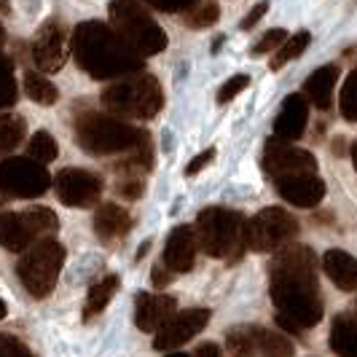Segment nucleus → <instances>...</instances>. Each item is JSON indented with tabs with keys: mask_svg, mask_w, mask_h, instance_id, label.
<instances>
[{
	"mask_svg": "<svg viewBox=\"0 0 357 357\" xmlns=\"http://www.w3.org/2000/svg\"><path fill=\"white\" fill-rule=\"evenodd\" d=\"M312 43V36L301 30V33H296V36H290L280 46V52L274 54V59H271V70H280V68H285L287 62H293V59H298L301 54L306 52V46Z\"/></svg>",
	"mask_w": 357,
	"mask_h": 357,
	"instance_id": "obj_28",
	"label": "nucleus"
},
{
	"mask_svg": "<svg viewBox=\"0 0 357 357\" xmlns=\"http://www.w3.org/2000/svg\"><path fill=\"white\" fill-rule=\"evenodd\" d=\"M306 124H309V100L304 94H290L282 102L280 116L274 119V137L293 143L306 132Z\"/></svg>",
	"mask_w": 357,
	"mask_h": 357,
	"instance_id": "obj_18",
	"label": "nucleus"
},
{
	"mask_svg": "<svg viewBox=\"0 0 357 357\" xmlns=\"http://www.w3.org/2000/svg\"><path fill=\"white\" fill-rule=\"evenodd\" d=\"M336 81H339V68L336 65H325V68L312 73L304 84V97L309 100V105H314L317 110H328L333 105Z\"/></svg>",
	"mask_w": 357,
	"mask_h": 357,
	"instance_id": "obj_20",
	"label": "nucleus"
},
{
	"mask_svg": "<svg viewBox=\"0 0 357 357\" xmlns=\"http://www.w3.org/2000/svg\"><path fill=\"white\" fill-rule=\"evenodd\" d=\"M285 40H287L285 30H280V27H277V30H268L266 36H264L258 43H255V46H252V54H255V56H261V54L274 52V49H280Z\"/></svg>",
	"mask_w": 357,
	"mask_h": 357,
	"instance_id": "obj_34",
	"label": "nucleus"
},
{
	"mask_svg": "<svg viewBox=\"0 0 357 357\" xmlns=\"http://www.w3.org/2000/svg\"><path fill=\"white\" fill-rule=\"evenodd\" d=\"M172 277H175V271H172V268L156 266L153 268V277H151V280H153V285L156 287H164V285H169V282H172Z\"/></svg>",
	"mask_w": 357,
	"mask_h": 357,
	"instance_id": "obj_40",
	"label": "nucleus"
},
{
	"mask_svg": "<svg viewBox=\"0 0 357 357\" xmlns=\"http://www.w3.org/2000/svg\"><path fill=\"white\" fill-rule=\"evenodd\" d=\"M298 234V220L282 207H266L245 226V239L252 252H277Z\"/></svg>",
	"mask_w": 357,
	"mask_h": 357,
	"instance_id": "obj_9",
	"label": "nucleus"
},
{
	"mask_svg": "<svg viewBox=\"0 0 357 357\" xmlns=\"http://www.w3.org/2000/svg\"><path fill=\"white\" fill-rule=\"evenodd\" d=\"M185 24L194 27V30H204V27H213L215 22L220 19V6L215 0H199L197 6H191L185 14Z\"/></svg>",
	"mask_w": 357,
	"mask_h": 357,
	"instance_id": "obj_29",
	"label": "nucleus"
},
{
	"mask_svg": "<svg viewBox=\"0 0 357 357\" xmlns=\"http://www.w3.org/2000/svg\"><path fill=\"white\" fill-rule=\"evenodd\" d=\"M349 153H352V164H355V169H357V140H355V145H352V151H349Z\"/></svg>",
	"mask_w": 357,
	"mask_h": 357,
	"instance_id": "obj_42",
	"label": "nucleus"
},
{
	"mask_svg": "<svg viewBox=\"0 0 357 357\" xmlns=\"http://www.w3.org/2000/svg\"><path fill=\"white\" fill-rule=\"evenodd\" d=\"M331 349L339 357H357V314L341 312L331 325Z\"/></svg>",
	"mask_w": 357,
	"mask_h": 357,
	"instance_id": "obj_22",
	"label": "nucleus"
},
{
	"mask_svg": "<svg viewBox=\"0 0 357 357\" xmlns=\"http://www.w3.org/2000/svg\"><path fill=\"white\" fill-rule=\"evenodd\" d=\"M59 148H56V140H54L49 132H36L30 140H27V156H33L40 164H49V161L56 159Z\"/></svg>",
	"mask_w": 357,
	"mask_h": 357,
	"instance_id": "obj_30",
	"label": "nucleus"
},
{
	"mask_svg": "<svg viewBox=\"0 0 357 357\" xmlns=\"http://www.w3.org/2000/svg\"><path fill=\"white\" fill-rule=\"evenodd\" d=\"M102 105H105V110L116 113V116L148 121L164 105V91H161L159 81L153 75L140 73V75H132L126 81L107 86L102 91Z\"/></svg>",
	"mask_w": 357,
	"mask_h": 357,
	"instance_id": "obj_6",
	"label": "nucleus"
},
{
	"mask_svg": "<svg viewBox=\"0 0 357 357\" xmlns=\"http://www.w3.org/2000/svg\"><path fill=\"white\" fill-rule=\"evenodd\" d=\"M24 129H27L24 119L11 116V113H0V156H6L24 140Z\"/></svg>",
	"mask_w": 357,
	"mask_h": 357,
	"instance_id": "obj_26",
	"label": "nucleus"
},
{
	"mask_svg": "<svg viewBox=\"0 0 357 357\" xmlns=\"http://www.w3.org/2000/svg\"><path fill=\"white\" fill-rule=\"evenodd\" d=\"M75 140L78 145L94 153V156H110V153H135L151 145L148 132L132 124H124L116 116L107 113H81L75 119Z\"/></svg>",
	"mask_w": 357,
	"mask_h": 357,
	"instance_id": "obj_3",
	"label": "nucleus"
},
{
	"mask_svg": "<svg viewBox=\"0 0 357 357\" xmlns=\"http://www.w3.org/2000/svg\"><path fill=\"white\" fill-rule=\"evenodd\" d=\"M24 91H27V97L38 102V105H46L52 107L56 100H59V91L54 86L52 81L46 78V75H40V73H33L27 70L24 73Z\"/></svg>",
	"mask_w": 357,
	"mask_h": 357,
	"instance_id": "obj_25",
	"label": "nucleus"
},
{
	"mask_svg": "<svg viewBox=\"0 0 357 357\" xmlns=\"http://www.w3.org/2000/svg\"><path fill=\"white\" fill-rule=\"evenodd\" d=\"M339 110L347 121L357 124V68L349 73V78H347V81H344V86H341Z\"/></svg>",
	"mask_w": 357,
	"mask_h": 357,
	"instance_id": "obj_32",
	"label": "nucleus"
},
{
	"mask_svg": "<svg viewBox=\"0 0 357 357\" xmlns=\"http://www.w3.org/2000/svg\"><path fill=\"white\" fill-rule=\"evenodd\" d=\"M248 84H250V75H234V78H229V81L220 86V91H218V102H220V105L231 102L239 91L248 89Z\"/></svg>",
	"mask_w": 357,
	"mask_h": 357,
	"instance_id": "obj_33",
	"label": "nucleus"
},
{
	"mask_svg": "<svg viewBox=\"0 0 357 357\" xmlns=\"http://www.w3.org/2000/svg\"><path fill=\"white\" fill-rule=\"evenodd\" d=\"M145 191V180L143 178H132V175H124L119 178V194L124 199H140Z\"/></svg>",
	"mask_w": 357,
	"mask_h": 357,
	"instance_id": "obj_36",
	"label": "nucleus"
},
{
	"mask_svg": "<svg viewBox=\"0 0 357 357\" xmlns=\"http://www.w3.org/2000/svg\"><path fill=\"white\" fill-rule=\"evenodd\" d=\"M197 250H199L197 229L178 226V229H172L167 245H164V266L172 268L175 274H185V271H191L194 264H197Z\"/></svg>",
	"mask_w": 357,
	"mask_h": 357,
	"instance_id": "obj_15",
	"label": "nucleus"
},
{
	"mask_svg": "<svg viewBox=\"0 0 357 357\" xmlns=\"http://www.w3.org/2000/svg\"><path fill=\"white\" fill-rule=\"evenodd\" d=\"M226 347L234 357H258L261 347H258V328L252 325H236L226 333Z\"/></svg>",
	"mask_w": 357,
	"mask_h": 357,
	"instance_id": "obj_23",
	"label": "nucleus"
},
{
	"mask_svg": "<svg viewBox=\"0 0 357 357\" xmlns=\"http://www.w3.org/2000/svg\"><path fill=\"white\" fill-rule=\"evenodd\" d=\"M70 52L78 68L97 81L132 75L143 68V56L102 22H81L70 36Z\"/></svg>",
	"mask_w": 357,
	"mask_h": 357,
	"instance_id": "obj_2",
	"label": "nucleus"
},
{
	"mask_svg": "<svg viewBox=\"0 0 357 357\" xmlns=\"http://www.w3.org/2000/svg\"><path fill=\"white\" fill-rule=\"evenodd\" d=\"M245 226L248 220L236 210H223V207H207L197 218V239L199 248L210 258H226L229 264H236L245 250Z\"/></svg>",
	"mask_w": 357,
	"mask_h": 357,
	"instance_id": "obj_4",
	"label": "nucleus"
},
{
	"mask_svg": "<svg viewBox=\"0 0 357 357\" xmlns=\"http://www.w3.org/2000/svg\"><path fill=\"white\" fill-rule=\"evenodd\" d=\"M197 357H223V352L218 344H202L197 349Z\"/></svg>",
	"mask_w": 357,
	"mask_h": 357,
	"instance_id": "obj_41",
	"label": "nucleus"
},
{
	"mask_svg": "<svg viewBox=\"0 0 357 357\" xmlns=\"http://www.w3.org/2000/svg\"><path fill=\"white\" fill-rule=\"evenodd\" d=\"M167 357H188V355H180V352H178V355H167Z\"/></svg>",
	"mask_w": 357,
	"mask_h": 357,
	"instance_id": "obj_46",
	"label": "nucleus"
},
{
	"mask_svg": "<svg viewBox=\"0 0 357 357\" xmlns=\"http://www.w3.org/2000/svg\"><path fill=\"white\" fill-rule=\"evenodd\" d=\"M6 40V30H3V24H0V43Z\"/></svg>",
	"mask_w": 357,
	"mask_h": 357,
	"instance_id": "obj_45",
	"label": "nucleus"
},
{
	"mask_svg": "<svg viewBox=\"0 0 357 357\" xmlns=\"http://www.w3.org/2000/svg\"><path fill=\"white\" fill-rule=\"evenodd\" d=\"M0 357H33V352L19 339L0 333Z\"/></svg>",
	"mask_w": 357,
	"mask_h": 357,
	"instance_id": "obj_35",
	"label": "nucleus"
},
{
	"mask_svg": "<svg viewBox=\"0 0 357 357\" xmlns=\"http://www.w3.org/2000/svg\"><path fill=\"white\" fill-rule=\"evenodd\" d=\"M33 62L40 73H56L68 62V33L59 22H43L40 30L33 38Z\"/></svg>",
	"mask_w": 357,
	"mask_h": 357,
	"instance_id": "obj_12",
	"label": "nucleus"
},
{
	"mask_svg": "<svg viewBox=\"0 0 357 357\" xmlns=\"http://www.w3.org/2000/svg\"><path fill=\"white\" fill-rule=\"evenodd\" d=\"M6 199H8V197H6L3 191H0V207H6Z\"/></svg>",
	"mask_w": 357,
	"mask_h": 357,
	"instance_id": "obj_44",
	"label": "nucleus"
},
{
	"mask_svg": "<svg viewBox=\"0 0 357 357\" xmlns=\"http://www.w3.org/2000/svg\"><path fill=\"white\" fill-rule=\"evenodd\" d=\"M322 268L339 290H347V293L357 290V258H352L349 252L328 250L322 255Z\"/></svg>",
	"mask_w": 357,
	"mask_h": 357,
	"instance_id": "obj_21",
	"label": "nucleus"
},
{
	"mask_svg": "<svg viewBox=\"0 0 357 357\" xmlns=\"http://www.w3.org/2000/svg\"><path fill=\"white\" fill-rule=\"evenodd\" d=\"M6 312H8V309H6V304H3V301H0V320H3V317H6Z\"/></svg>",
	"mask_w": 357,
	"mask_h": 357,
	"instance_id": "obj_43",
	"label": "nucleus"
},
{
	"mask_svg": "<svg viewBox=\"0 0 357 357\" xmlns=\"http://www.w3.org/2000/svg\"><path fill=\"white\" fill-rule=\"evenodd\" d=\"M314 167H317V159L304 148H296L280 137H271L266 143L264 169L268 178L280 180L287 175H306V172H314Z\"/></svg>",
	"mask_w": 357,
	"mask_h": 357,
	"instance_id": "obj_11",
	"label": "nucleus"
},
{
	"mask_svg": "<svg viewBox=\"0 0 357 357\" xmlns=\"http://www.w3.org/2000/svg\"><path fill=\"white\" fill-rule=\"evenodd\" d=\"M116 290H119V277H116V274H107L100 282H94V285L89 287V298H86V306H84V317H86V320L97 317V314L110 304V298H113Z\"/></svg>",
	"mask_w": 357,
	"mask_h": 357,
	"instance_id": "obj_24",
	"label": "nucleus"
},
{
	"mask_svg": "<svg viewBox=\"0 0 357 357\" xmlns=\"http://www.w3.org/2000/svg\"><path fill=\"white\" fill-rule=\"evenodd\" d=\"M210 309H185V312H175V317H169V322H164L156 331L153 339V349L159 352H169L178 349L180 344L191 341L197 333H202L210 322Z\"/></svg>",
	"mask_w": 357,
	"mask_h": 357,
	"instance_id": "obj_13",
	"label": "nucleus"
},
{
	"mask_svg": "<svg viewBox=\"0 0 357 357\" xmlns=\"http://www.w3.org/2000/svg\"><path fill=\"white\" fill-rule=\"evenodd\" d=\"M178 312V301L172 296H164V293H137V301H135V325L145 331V333H153L159 331L164 322H169V317H175Z\"/></svg>",
	"mask_w": 357,
	"mask_h": 357,
	"instance_id": "obj_16",
	"label": "nucleus"
},
{
	"mask_svg": "<svg viewBox=\"0 0 357 357\" xmlns=\"http://www.w3.org/2000/svg\"><path fill=\"white\" fill-rule=\"evenodd\" d=\"M258 347H261L264 357H293V352H296L293 341L287 339L285 333L266 331V328H258Z\"/></svg>",
	"mask_w": 357,
	"mask_h": 357,
	"instance_id": "obj_27",
	"label": "nucleus"
},
{
	"mask_svg": "<svg viewBox=\"0 0 357 357\" xmlns=\"http://www.w3.org/2000/svg\"><path fill=\"white\" fill-rule=\"evenodd\" d=\"M54 180L49 169L33 156H14L0 161V191L8 199H38Z\"/></svg>",
	"mask_w": 357,
	"mask_h": 357,
	"instance_id": "obj_10",
	"label": "nucleus"
},
{
	"mask_svg": "<svg viewBox=\"0 0 357 357\" xmlns=\"http://www.w3.org/2000/svg\"><path fill=\"white\" fill-rule=\"evenodd\" d=\"M213 159H215V148H207L204 153H199L197 159L188 161V167H185V175H197V172H202V169H204V167H207V164H210Z\"/></svg>",
	"mask_w": 357,
	"mask_h": 357,
	"instance_id": "obj_39",
	"label": "nucleus"
},
{
	"mask_svg": "<svg viewBox=\"0 0 357 357\" xmlns=\"http://www.w3.org/2000/svg\"><path fill=\"white\" fill-rule=\"evenodd\" d=\"M129 229H132V215L126 213L124 207H119V204H102L94 213V231L107 245L121 242L129 234Z\"/></svg>",
	"mask_w": 357,
	"mask_h": 357,
	"instance_id": "obj_19",
	"label": "nucleus"
},
{
	"mask_svg": "<svg viewBox=\"0 0 357 357\" xmlns=\"http://www.w3.org/2000/svg\"><path fill=\"white\" fill-rule=\"evenodd\" d=\"M148 6H153V8H159V11H169V14H175V11H188L191 6H197L199 0H143Z\"/></svg>",
	"mask_w": 357,
	"mask_h": 357,
	"instance_id": "obj_37",
	"label": "nucleus"
},
{
	"mask_svg": "<svg viewBox=\"0 0 357 357\" xmlns=\"http://www.w3.org/2000/svg\"><path fill=\"white\" fill-rule=\"evenodd\" d=\"M54 191L68 207H89L102 194V180L86 169H62L54 178Z\"/></svg>",
	"mask_w": 357,
	"mask_h": 357,
	"instance_id": "obj_14",
	"label": "nucleus"
},
{
	"mask_svg": "<svg viewBox=\"0 0 357 357\" xmlns=\"http://www.w3.org/2000/svg\"><path fill=\"white\" fill-rule=\"evenodd\" d=\"M17 102V81H14V65L6 54H0V107Z\"/></svg>",
	"mask_w": 357,
	"mask_h": 357,
	"instance_id": "obj_31",
	"label": "nucleus"
},
{
	"mask_svg": "<svg viewBox=\"0 0 357 357\" xmlns=\"http://www.w3.org/2000/svg\"><path fill=\"white\" fill-rule=\"evenodd\" d=\"M62 264H65V248L54 239H43L19 258V282L33 298H46L59 280Z\"/></svg>",
	"mask_w": 357,
	"mask_h": 357,
	"instance_id": "obj_7",
	"label": "nucleus"
},
{
	"mask_svg": "<svg viewBox=\"0 0 357 357\" xmlns=\"http://www.w3.org/2000/svg\"><path fill=\"white\" fill-rule=\"evenodd\" d=\"M107 14H110V27L140 56H153L167 49V33L137 0H113L107 6Z\"/></svg>",
	"mask_w": 357,
	"mask_h": 357,
	"instance_id": "obj_5",
	"label": "nucleus"
},
{
	"mask_svg": "<svg viewBox=\"0 0 357 357\" xmlns=\"http://www.w3.org/2000/svg\"><path fill=\"white\" fill-rule=\"evenodd\" d=\"M266 11H268V0H261L258 6H252L250 14L239 22V27H242V30H252V27H255V24L264 19V14H266Z\"/></svg>",
	"mask_w": 357,
	"mask_h": 357,
	"instance_id": "obj_38",
	"label": "nucleus"
},
{
	"mask_svg": "<svg viewBox=\"0 0 357 357\" xmlns=\"http://www.w3.org/2000/svg\"><path fill=\"white\" fill-rule=\"evenodd\" d=\"M268 290L277 312L301 331L322 320V298L317 285V258L306 245H285L274 252L268 266Z\"/></svg>",
	"mask_w": 357,
	"mask_h": 357,
	"instance_id": "obj_1",
	"label": "nucleus"
},
{
	"mask_svg": "<svg viewBox=\"0 0 357 357\" xmlns=\"http://www.w3.org/2000/svg\"><path fill=\"white\" fill-rule=\"evenodd\" d=\"M280 197L296 204V207H317L325 199V183L314 172L306 175H287V178L274 180Z\"/></svg>",
	"mask_w": 357,
	"mask_h": 357,
	"instance_id": "obj_17",
	"label": "nucleus"
},
{
	"mask_svg": "<svg viewBox=\"0 0 357 357\" xmlns=\"http://www.w3.org/2000/svg\"><path fill=\"white\" fill-rule=\"evenodd\" d=\"M56 229L59 220L49 207H33L24 213H0V248H6L8 252H27Z\"/></svg>",
	"mask_w": 357,
	"mask_h": 357,
	"instance_id": "obj_8",
	"label": "nucleus"
}]
</instances>
